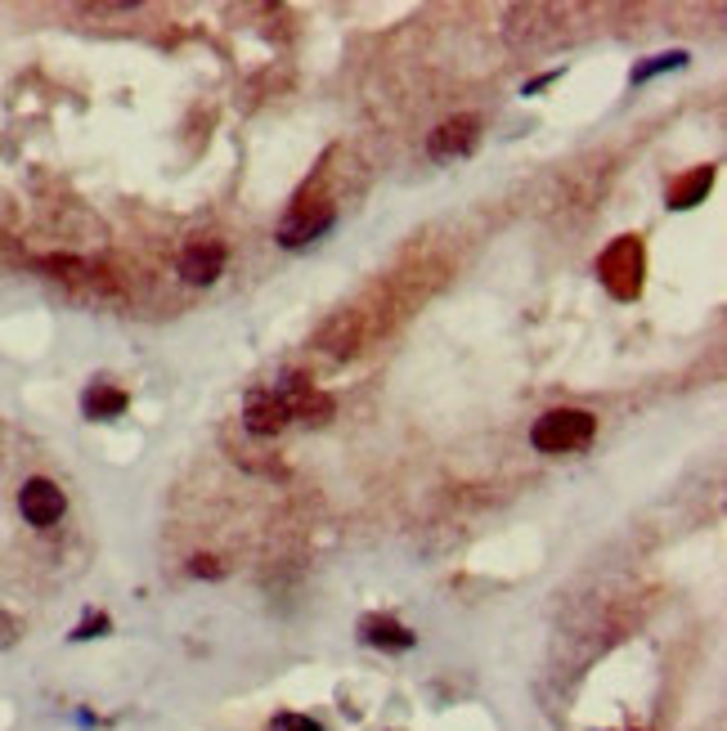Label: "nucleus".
<instances>
[{"instance_id": "f257e3e1", "label": "nucleus", "mask_w": 727, "mask_h": 731, "mask_svg": "<svg viewBox=\"0 0 727 731\" xmlns=\"http://www.w3.org/2000/svg\"><path fill=\"white\" fill-rule=\"evenodd\" d=\"M642 274H647V252H642V239H634V234L615 239L597 256V278L615 301H634L642 292Z\"/></svg>"}, {"instance_id": "f03ea898", "label": "nucleus", "mask_w": 727, "mask_h": 731, "mask_svg": "<svg viewBox=\"0 0 727 731\" xmlns=\"http://www.w3.org/2000/svg\"><path fill=\"white\" fill-rule=\"evenodd\" d=\"M597 431V418L584 409H552L530 427V444L539 454H575Z\"/></svg>"}, {"instance_id": "7ed1b4c3", "label": "nucleus", "mask_w": 727, "mask_h": 731, "mask_svg": "<svg viewBox=\"0 0 727 731\" xmlns=\"http://www.w3.org/2000/svg\"><path fill=\"white\" fill-rule=\"evenodd\" d=\"M14 502H19V517L32 530H54L68 517V494L59 489V480H49V476H27L14 494Z\"/></svg>"}, {"instance_id": "20e7f679", "label": "nucleus", "mask_w": 727, "mask_h": 731, "mask_svg": "<svg viewBox=\"0 0 727 731\" xmlns=\"http://www.w3.org/2000/svg\"><path fill=\"white\" fill-rule=\"evenodd\" d=\"M332 220H338V207H332V202H310V198L301 193L297 207H293L288 220H284V230H278V243H284V247H301V243L328 234Z\"/></svg>"}, {"instance_id": "39448f33", "label": "nucleus", "mask_w": 727, "mask_h": 731, "mask_svg": "<svg viewBox=\"0 0 727 731\" xmlns=\"http://www.w3.org/2000/svg\"><path fill=\"white\" fill-rule=\"evenodd\" d=\"M476 144H481V118L476 112H463V118H450V122H440L431 131L427 153L436 162H454V157H467Z\"/></svg>"}, {"instance_id": "423d86ee", "label": "nucleus", "mask_w": 727, "mask_h": 731, "mask_svg": "<svg viewBox=\"0 0 727 731\" xmlns=\"http://www.w3.org/2000/svg\"><path fill=\"white\" fill-rule=\"evenodd\" d=\"M180 274L189 278V284H216V278L225 274V243H216V239L189 243L185 256H180Z\"/></svg>"}, {"instance_id": "0eeeda50", "label": "nucleus", "mask_w": 727, "mask_h": 731, "mask_svg": "<svg viewBox=\"0 0 727 731\" xmlns=\"http://www.w3.org/2000/svg\"><path fill=\"white\" fill-rule=\"evenodd\" d=\"M293 418H288V405L278 400V390H256L247 396V409H243V427L252 435H278Z\"/></svg>"}, {"instance_id": "6e6552de", "label": "nucleus", "mask_w": 727, "mask_h": 731, "mask_svg": "<svg viewBox=\"0 0 727 731\" xmlns=\"http://www.w3.org/2000/svg\"><path fill=\"white\" fill-rule=\"evenodd\" d=\"M360 633H364V642H373L382 651H409L414 646V633L390 620V614H368V620L360 624Z\"/></svg>"}, {"instance_id": "1a4fd4ad", "label": "nucleus", "mask_w": 727, "mask_h": 731, "mask_svg": "<svg viewBox=\"0 0 727 731\" xmlns=\"http://www.w3.org/2000/svg\"><path fill=\"white\" fill-rule=\"evenodd\" d=\"M709 185H714V166H696V171H687V176H679L674 185H669V207H674V211H687V207L705 202Z\"/></svg>"}, {"instance_id": "9d476101", "label": "nucleus", "mask_w": 727, "mask_h": 731, "mask_svg": "<svg viewBox=\"0 0 727 731\" xmlns=\"http://www.w3.org/2000/svg\"><path fill=\"white\" fill-rule=\"evenodd\" d=\"M81 409H86V418H118V413L126 409V390H118V386H103V381H95V386L86 390Z\"/></svg>"}, {"instance_id": "9b49d317", "label": "nucleus", "mask_w": 727, "mask_h": 731, "mask_svg": "<svg viewBox=\"0 0 727 731\" xmlns=\"http://www.w3.org/2000/svg\"><path fill=\"white\" fill-rule=\"evenodd\" d=\"M683 64H687V54H683V49H674V54H656L651 64L634 68V81H647V77H656V73H664V68H683Z\"/></svg>"}, {"instance_id": "f8f14e48", "label": "nucleus", "mask_w": 727, "mask_h": 731, "mask_svg": "<svg viewBox=\"0 0 727 731\" xmlns=\"http://www.w3.org/2000/svg\"><path fill=\"white\" fill-rule=\"evenodd\" d=\"M269 731H323V727L315 718H306V713H274Z\"/></svg>"}, {"instance_id": "ddd939ff", "label": "nucleus", "mask_w": 727, "mask_h": 731, "mask_svg": "<svg viewBox=\"0 0 727 731\" xmlns=\"http://www.w3.org/2000/svg\"><path fill=\"white\" fill-rule=\"evenodd\" d=\"M194 575H207V579H220L225 575V566H216V556H194V566H189Z\"/></svg>"}]
</instances>
